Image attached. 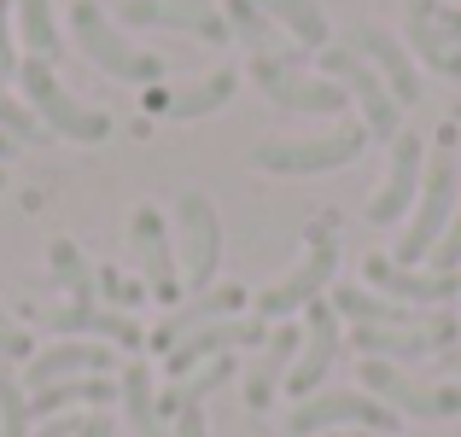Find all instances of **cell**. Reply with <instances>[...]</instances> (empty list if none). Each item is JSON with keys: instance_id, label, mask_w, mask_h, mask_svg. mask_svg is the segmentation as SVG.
Instances as JSON below:
<instances>
[{"instance_id": "obj_1", "label": "cell", "mask_w": 461, "mask_h": 437, "mask_svg": "<svg viewBox=\"0 0 461 437\" xmlns=\"http://www.w3.org/2000/svg\"><path fill=\"white\" fill-rule=\"evenodd\" d=\"M333 274H339V222L321 216L304 234V257L269 291H258V321H293V315H304L321 291H333Z\"/></svg>"}, {"instance_id": "obj_2", "label": "cell", "mask_w": 461, "mask_h": 437, "mask_svg": "<svg viewBox=\"0 0 461 437\" xmlns=\"http://www.w3.org/2000/svg\"><path fill=\"white\" fill-rule=\"evenodd\" d=\"M456 204H461L456 152H432V157H427V181H420V199H415V210H409V227H403V239H397L392 263L420 269V263L438 251V239H444V227H450Z\"/></svg>"}, {"instance_id": "obj_3", "label": "cell", "mask_w": 461, "mask_h": 437, "mask_svg": "<svg viewBox=\"0 0 461 437\" xmlns=\"http://www.w3.org/2000/svg\"><path fill=\"white\" fill-rule=\"evenodd\" d=\"M18 88H23V105L41 117L47 135H65V140H82V146H94V140L112 135V117L59 88V76H53L47 58H18Z\"/></svg>"}, {"instance_id": "obj_4", "label": "cell", "mask_w": 461, "mask_h": 437, "mask_svg": "<svg viewBox=\"0 0 461 437\" xmlns=\"http://www.w3.org/2000/svg\"><path fill=\"white\" fill-rule=\"evenodd\" d=\"M368 152V129L362 123H339L327 135L310 140H263L251 146V169L263 175H327V169H345Z\"/></svg>"}, {"instance_id": "obj_5", "label": "cell", "mask_w": 461, "mask_h": 437, "mask_svg": "<svg viewBox=\"0 0 461 437\" xmlns=\"http://www.w3.org/2000/svg\"><path fill=\"white\" fill-rule=\"evenodd\" d=\"M70 30H77V47L117 82H135V88H158L164 76V58L158 53H140L123 30H112V18L100 12V0H77L70 6Z\"/></svg>"}, {"instance_id": "obj_6", "label": "cell", "mask_w": 461, "mask_h": 437, "mask_svg": "<svg viewBox=\"0 0 461 437\" xmlns=\"http://www.w3.org/2000/svg\"><path fill=\"white\" fill-rule=\"evenodd\" d=\"M176 263H181L187 298L216 286V269H222V216H216V204L199 187L176 192Z\"/></svg>"}, {"instance_id": "obj_7", "label": "cell", "mask_w": 461, "mask_h": 437, "mask_svg": "<svg viewBox=\"0 0 461 437\" xmlns=\"http://www.w3.org/2000/svg\"><path fill=\"white\" fill-rule=\"evenodd\" d=\"M315 70H321V76H333L339 88L350 94V105L362 111V129H368V140H397V135H403V105H397L392 88L374 76L368 58H357L345 41H333V47H321Z\"/></svg>"}, {"instance_id": "obj_8", "label": "cell", "mask_w": 461, "mask_h": 437, "mask_svg": "<svg viewBox=\"0 0 461 437\" xmlns=\"http://www.w3.org/2000/svg\"><path fill=\"white\" fill-rule=\"evenodd\" d=\"M293 437H327V432H397V415L385 403H374L368 391H315L304 403H293L286 415Z\"/></svg>"}, {"instance_id": "obj_9", "label": "cell", "mask_w": 461, "mask_h": 437, "mask_svg": "<svg viewBox=\"0 0 461 437\" xmlns=\"http://www.w3.org/2000/svg\"><path fill=\"white\" fill-rule=\"evenodd\" d=\"M362 391L374 403H385L397 420H456L461 415V385H427V379H409L397 361H368L362 356Z\"/></svg>"}, {"instance_id": "obj_10", "label": "cell", "mask_w": 461, "mask_h": 437, "mask_svg": "<svg viewBox=\"0 0 461 437\" xmlns=\"http://www.w3.org/2000/svg\"><path fill=\"white\" fill-rule=\"evenodd\" d=\"M251 82L263 88V100L281 105V111H304V117H345L350 94L333 76L310 65H269V58H251Z\"/></svg>"}, {"instance_id": "obj_11", "label": "cell", "mask_w": 461, "mask_h": 437, "mask_svg": "<svg viewBox=\"0 0 461 437\" xmlns=\"http://www.w3.org/2000/svg\"><path fill=\"white\" fill-rule=\"evenodd\" d=\"M117 18L129 30H181V35H199L204 47H228L234 30H228L222 6L216 0H123Z\"/></svg>"}, {"instance_id": "obj_12", "label": "cell", "mask_w": 461, "mask_h": 437, "mask_svg": "<svg viewBox=\"0 0 461 437\" xmlns=\"http://www.w3.org/2000/svg\"><path fill=\"white\" fill-rule=\"evenodd\" d=\"M246 344H269V321H258V315H228V321H211V326L181 338L164 356V373H169V385H176V379H187L193 368H204V361H216V356H234V350H246Z\"/></svg>"}, {"instance_id": "obj_13", "label": "cell", "mask_w": 461, "mask_h": 437, "mask_svg": "<svg viewBox=\"0 0 461 437\" xmlns=\"http://www.w3.org/2000/svg\"><path fill=\"white\" fill-rule=\"evenodd\" d=\"M129 245H135V263H140L147 291L158 303L176 309V303L187 298V286H181V263H176V245H169V227H164V216H158L152 204H140V210L129 216Z\"/></svg>"}, {"instance_id": "obj_14", "label": "cell", "mask_w": 461, "mask_h": 437, "mask_svg": "<svg viewBox=\"0 0 461 437\" xmlns=\"http://www.w3.org/2000/svg\"><path fill=\"white\" fill-rule=\"evenodd\" d=\"M420 181H427V146H420V135H397L392 140V169H385V181L374 187V199H368V222L374 227H392V222H403L409 210H415V199H420Z\"/></svg>"}, {"instance_id": "obj_15", "label": "cell", "mask_w": 461, "mask_h": 437, "mask_svg": "<svg viewBox=\"0 0 461 437\" xmlns=\"http://www.w3.org/2000/svg\"><path fill=\"white\" fill-rule=\"evenodd\" d=\"M362 286H374L392 303H409V309H444L450 298H461V274L403 269V263H392V257H362Z\"/></svg>"}, {"instance_id": "obj_16", "label": "cell", "mask_w": 461, "mask_h": 437, "mask_svg": "<svg viewBox=\"0 0 461 437\" xmlns=\"http://www.w3.org/2000/svg\"><path fill=\"white\" fill-rule=\"evenodd\" d=\"M345 47H350L357 58H368L374 76H380L385 88H392V100L403 105V111L420 100V70H415V53H409V47L397 41L392 30H380V23H357V30H345Z\"/></svg>"}, {"instance_id": "obj_17", "label": "cell", "mask_w": 461, "mask_h": 437, "mask_svg": "<svg viewBox=\"0 0 461 437\" xmlns=\"http://www.w3.org/2000/svg\"><path fill=\"white\" fill-rule=\"evenodd\" d=\"M112 368H117L112 344H94V338H59V344L35 350V356L23 361V385H30V391H47V385H59V379H105Z\"/></svg>"}, {"instance_id": "obj_18", "label": "cell", "mask_w": 461, "mask_h": 437, "mask_svg": "<svg viewBox=\"0 0 461 437\" xmlns=\"http://www.w3.org/2000/svg\"><path fill=\"white\" fill-rule=\"evenodd\" d=\"M339 356V309L327 298H315L304 309V350H298L293 373H286V391L304 403V397H315V385L327 379V368H333Z\"/></svg>"}, {"instance_id": "obj_19", "label": "cell", "mask_w": 461, "mask_h": 437, "mask_svg": "<svg viewBox=\"0 0 461 437\" xmlns=\"http://www.w3.org/2000/svg\"><path fill=\"white\" fill-rule=\"evenodd\" d=\"M246 309V286H211V291H193V298H181L176 309L164 315V321L152 326V350H176L187 333H199V326H211V321H228V315H240Z\"/></svg>"}, {"instance_id": "obj_20", "label": "cell", "mask_w": 461, "mask_h": 437, "mask_svg": "<svg viewBox=\"0 0 461 437\" xmlns=\"http://www.w3.org/2000/svg\"><path fill=\"white\" fill-rule=\"evenodd\" d=\"M59 338H94V344H117V350H140L147 333L135 326V315L123 309H105V303H65V309H47L41 315Z\"/></svg>"}, {"instance_id": "obj_21", "label": "cell", "mask_w": 461, "mask_h": 437, "mask_svg": "<svg viewBox=\"0 0 461 437\" xmlns=\"http://www.w3.org/2000/svg\"><path fill=\"white\" fill-rule=\"evenodd\" d=\"M222 18L234 30V41H246L251 58H269V65H310V53L258 6V0H222Z\"/></svg>"}, {"instance_id": "obj_22", "label": "cell", "mask_w": 461, "mask_h": 437, "mask_svg": "<svg viewBox=\"0 0 461 437\" xmlns=\"http://www.w3.org/2000/svg\"><path fill=\"white\" fill-rule=\"evenodd\" d=\"M298 350H304V326H298V321H275L263 356L251 361V373H246V408H251V415H263L269 397L286 391V373H293Z\"/></svg>"}, {"instance_id": "obj_23", "label": "cell", "mask_w": 461, "mask_h": 437, "mask_svg": "<svg viewBox=\"0 0 461 437\" xmlns=\"http://www.w3.org/2000/svg\"><path fill=\"white\" fill-rule=\"evenodd\" d=\"M234 88H240V70H211V76H199V82H187V88H176V94H147V111H164V117H176V123H193V117H211V111H222L228 100H234Z\"/></svg>"}, {"instance_id": "obj_24", "label": "cell", "mask_w": 461, "mask_h": 437, "mask_svg": "<svg viewBox=\"0 0 461 437\" xmlns=\"http://www.w3.org/2000/svg\"><path fill=\"white\" fill-rule=\"evenodd\" d=\"M403 30H409L403 47L420 58V65L438 70V76H450V82H461V47L438 30V0H409V23Z\"/></svg>"}, {"instance_id": "obj_25", "label": "cell", "mask_w": 461, "mask_h": 437, "mask_svg": "<svg viewBox=\"0 0 461 437\" xmlns=\"http://www.w3.org/2000/svg\"><path fill=\"white\" fill-rule=\"evenodd\" d=\"M117 403H123L129 426L140 437H164V415H158V391H152V368L147 361H129L123 379H117Z\"/></svg>"}, {"instance_id": "obj_26", "label": "cell", "mask_w": 461, "mask_h": 437, "mask_svg": "<svg viewBox=\"0 0 461 437\" xmlns=\"http://www.w3.org/2000/svg\"><path fill=\"white\" fill-rule=\"evenodd\" d=\"M258 6L269 12V18L281 23V30L293 35L304 53H315V47H333V41H327V35H333V30H327V12L315 6V0H258Z\"/></svg>"}, {"instance_id": "obj_27", "label": "cell", "mask_w": 461, "mask_h": 437, "mask_svg": "<svg viewBox=\"0 0 461 437\" xmlns=\"http://www.w3.org/2000/svg\"><path fill=\"white\" fill-rule=\"evenodd\" d=\"M47 269L70 291V303H100V269H94L70 239H53V245H47Z\"/></svg>"}, {"instance_id": "obj_28", "label": "cell", "mask_w": 461, "mask_h": 437, "mask_svg": "<svg viewBox=\"0 0 461 437\" xmlns=\"http://www.w3.org/2000/svg\"><path fill=\"white\" fill-rule=\"evenodd\" d=\"M12 18H18V41L30 58H47L53 65L59 53V23H53V0H18L12 6Z\"/></svg>"}, {"instance_id": "obj_29", "label": "cell", "mask_w": 461, "mask_h": 437, "mask_svg": "<svg viewBox=\"0 0 461 437\" xmlns=\"http://www.w3.org/2000/svg\"><path fill=\"white\" fill-rule=\"evenodd\" d=\"M0 437H30V385L0 361Z\"/></svg>"}, {"instance_id": "obj_30", "label": "cell", "mask_w": 461, "mask_h": 437, "mask_svg": "<svg viewBox=\"0 0 461 437\" xmlns=\"http://www.w3.org/2000/svg\"><path fill=\"white\" fill-rule=\"evenodd\" d=\"M0 135H12L18 146H35V140H47L41 117H35L23 100H12V88H6V82H0Z\"/></svg>"}, {"instance_id": "obj_31", "label": "cell", "mask_w": 461, "mask_h": 437, "mask_svg": "<svg viewBox=\"0 0 461 437\" xmlns=\"http://www.w3.org/2000/svg\"><path fill=\"white\" fill-rule=\"evenodd\" d=\"M100 298H105V309H123L129 315L140 298H152V291H147V281H123L117 269H100Z\"/></svg>"}, {"instance_id": "obj_32", "label": "cell", "mask_w": 461, "mask_h": 437, "mask_svg": "<svg viewBox=\"0 0 461 437\" xmlns=\"http://www.w3.org/2000/svg\"><path fill=\"white\" fill-rule=\"evenodd\" d=\"M427 269H438V274H456V269H461V204H456L450 227H444L438 251H432V257H427Z\"/></svg>"}, {"instance_id": "obj_33", "label": "cell", "mask_w": 461, "mask_h": 437, "mask_svg": "<svg viewBox=\"0 0 461 437\" xmlns=\"http://www.w3.org/2000/svg\"><path fill=\"white\" fill-rule=\"evenodd\" d=\"M35 356V344H30V333H23L18 321H12L6 309H0V361H30Z\"/></svg>"}, {"instance_id": "obj_34", "label": "cell", "mask_w": 461, "mask_h": 437, "mask_svg": "<svg viewBox=\"0 0 461 437\" xmlns=\"http://www.w3.org/2000/svg\"><path fill=\"white\" fill-rule=\"evenodd\" d=\"M12 6H18V0H0V82L18 76V53H12Z\"/></svg>"}, {"instance_id": "obj_35", "label": "cell", "mask_w": 461, "mask_h": 437, "mask_svg": "<svg viewBox=\"0 0 461 437\" xmlns=\"http://www.w3.org/2000/svg\"><path fill=\"white\" fill-rule=\"evenodd\" d=\"M169 437H211V426H204V408H181Z\"/></svg>"}, {"instance_id": "obj_36", "label": "cell", "mask_w": 461, "mask_h": 437, "mask_svg": "<svg viewBox=\"0 0 461 437\" xmlns=\"http://www.w3.org/2000/svg\"><path fill=\"white\" fill-rule=\"evenodd\" d=\"M77 426H82V420H70V415H59V420H41V426H35L30 437H77Z\"/></svg>"}, {"instance_id": "obj_37", "label": "cell", "mask_w": 461, "mask_h": 437, "mask_svg": "<svg viewBox=\"0 0 461 437\" xmlns=\"http://www.w3.org/2000/svg\"><path fill=\"white\" fill-rule=\"evenodd\" d=\"M77 437H112V415H82Z\"/></svg>"}, {"instance_id": "obj_38", "label": "cell", "mask_w": 461, "mask_h": 437, "mask_svg": "<svg viewBox=\"0 0 461 437\" xmlns=\"http://www.w3.org/2000/svg\"><path fill=\"white\" fill-rule=\"evenodd\" d=\"M438 30H444V35H450V41L461 47V12H456V6H438Z\"/></svg>"}, {"instance_id": "obj_39", "label": "cell", "mask_w": 461, "mask_h": 437, "mask_svg": "<svg viewBox=\"0 0 461 437\" xmlns=\"http://www.w3.org/2000/svg\"><path fill=\"white\" fill-rule=\"evenodd\" d=\"M12 146H18V140H12V135H0V164H6V157H12Z\"/></svg>"}, {"instance_id": "obj_40", "label": "cell", "mask_w": 461, "mask_h": 437, "mask_svg": "<svg viewBox=\"0 0 461 437\" xmlns=\"http://www.w3.org/2000/svg\"><path fill=\"white\" fill-rule=\"evenodd\" d=\"M350 437H385V432H350Z\"/></svg>"}, {"instance_id": "obj_41", "label": "cell", "mask_w": 461, "mask_h": 437, "mask_svg": "<svg viewBox=\"0 0 461 437\" xmlns=\"http://www.w3.org/2000/svg\"><path fill=\"white\" fill-rule=\"evenodd\" d=\"M0 187H6V175H0Z\"/></svg>"}, {"instance_id": "obj_42", "label": "cell", "mask_w": 461, "mask_h": 437, "mask_svg": "<svg viewBox=\"0 0 461 437\" xmlns=\"http://www.w3.org/2000/svg\"><path fill=\"white\" fill-rule=\"evenodd\" d=\"M327 437H339V432H327Z\"/></svg>"}]
</instances>
